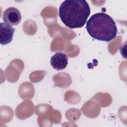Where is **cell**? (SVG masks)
<instances>
[{"instance_id": "cell-1", "label": "cell", "mask_w": 127, "mask_h": 127, "mask_svg": "<svg viewBox=\"0 0 127 127\" xmlns=\"http://www.w3.org/2000/svg\"><path fill=\"white\" fill-rule=\"evenodd\" d=\"M90 14V8L85 0H66L61 4L59 15L63 23L70 29L83 27Z\"/></svg>"}, {"instance_id": "cell-2", "label": "cell", "mask_w": 127, "mask_h": 127, "mask_svg": "<svg viewBox=\"0 0 127 127\" xmlns=\"http://www.w3.org/2000/svg\"><path fill=\"white\" fill-rule=\"evenodd\" d=\"M86 28L91 37L105 42H110L114 39L118 32L114 19L102 12L93 14L87 21Z\"/></svg>"}, {"instance_id": "cell-3", "label": "cell", "mask_w": 127, "mask_h": 127, "mask_svg": "<svg viewBox=\"0 0 127 127\" xmlns=\"http://www.w3.org/2000/svg\"><path fill=\"white\" fill-rule=\"evenodd\" d=\"M2 19L6 24L17 25L21 20V15L18 9L14 7H10L4 11Z\"/></svg>"}, {"instance_id": "cell-4", "label": "cell", "mask_w": 127, "mask_h": 127, "mask_svg": "<svg viewBox=\"0 0 127 127\" xmlns=\"http://www.w3.org/2000/svg\"><path fill=\"white\" fill-rule=\"evenodd\" d=\"M15 29L10 25L5 23H0V43L5 45L12 40Z\"/></svg>"}, {"instance_id": "cell-5", "label": "cell", "mask_w": 127, "mask_h": 127, "mask_svg": "<svg viewBox=\"0 0 127 127\" xmlns=\"http://www.w3.org/2000/svg\"><path fill=\"white\" fill-rule=\"evenodd\" d=\"M50 64L55 69L60 70L64 69L68 64L67 56L62 52H57L51 58Z\"/></svg>"}]
</instances>
